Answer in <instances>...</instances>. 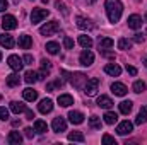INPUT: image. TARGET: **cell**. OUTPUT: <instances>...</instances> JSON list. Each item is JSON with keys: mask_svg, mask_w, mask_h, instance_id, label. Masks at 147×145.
<instances>
[{"mask_svg": "<svg viewBox=\"0 0 147 145\" xmlns=\"http://www.w3.org/2000/svg\"><path fill=\"white\" fill-rule=\"evenodd\" d=\"M22 62H24V65H33V56L31 55H24V58H22Z\"/></svg>", "mask_w": 147, "mask_h": 145, "instance_id": "b9f144b4", "label": "cell"}, {"mask_svg": "<svg viewBox=\"0 0 147 145\" xmlns=\"http://www.w3.org/2000/svg\"><path fill=\"white\" fill-rule=\"evenodd\" d=\"M105 9H106V14H108L110 22H118L120 21L121 12H123V3L120 0H106Z\"/></svg>", "mask_w": 147, "mask_h": 145, "instance_id": "6da1fadb", "label": "cell"}, {"mask_svg": "<svg viewBox=\"0 0 147 145\" xmlns=\"http://www.w3.org/2000/svg\"><path fill=\"white\" fill-rule=\"evenodd\" d=\"M63 46H65L67 50H72L74 48V39L72 38H69V36H65L63 38Z\"/></svg>", "mask_w": 147, "mask_h": 145, "instance_id": "ab89813d", "label": "cell"}, {"mask_svg": "<svg viewBox=\"0 0 147 145\" xmlns=\"http://www.w3.org/2000/svg\"><path fill=\"white\" fill-rule=\"evenodd\" d=\"M48 10L46 9H33V12H31V22L33 24H38V22H41L43 19H46L48 17Z\"/></svg>", "mask_w": 147, "mask_h": 145, "instance_id": "8992f818", "label": "cell"}, {"mask_svg": "<svg viewBox=\"0 0 147 145\" xmlns=\"http://www.w3.org/2000/svg\"><path fill=\"white\" fill-rule=\"evenodd\" d=\"M79 63H80L82 67H91V65L94 63V53H92L89 48H84V51H82L80 56H79Z\"/></svg>", "mask_w": 147, "mask_h": 145, "instance_id": "277c9868", "label": "cell"}, {"mask_svg": "<svg viewBox=\"0 0 147 145\" xmlns=\"http://www.w3.org/2000/svg\"><path fill=\"white\" fill-rule=\"evenodd\" d=\"M58 29H60L58 21H51V22H46L45 26H41V28H39V33H41L43 36H51V34H55Z\"/></svg>", "mask_w": 147, "mask_h": 145, "instance_id": "3957f363", "label": "cell"}, {"mask_svg": "<svg viewBox=\"0 0 147 145\" xmlns=\"http://www.w3.org/2000/svg\"><path fill=\"white\" fill-rule=\"evenodd\" d=\"M118 108H120V113L121 114H128L132 111V101H121L118 104Z\"/></svg>", "mask_w": 147, "mask_h": 145, "instance_id": "f1b7e54d", "label": "cell"}, {"mask_svg": "<svg viewBox=\"0 0 147 145\" xmlns=\"http://www.w3.org/2000/svg\"><path fill=\"white\" fill-rule=\"evenodd\" d=\"M99 89V80L98 79H87L86 85H84V92L86 96H96Z\"/></svg>", "mask_w": 147, "mask_h": 145, "instance_id": "5b68a950", "label": "cell"}, {"mask_svg": "<svg viewBox=\"0 0 147 145\" xmlns=\"http://www.w3.org/2000/svg\"><path fill=\"white\" fill-rule=\"evenodd\" d=\"M7 7H9L7 0H0V12H5V10H7Z\"/></svg>", "mask_w": 147, "mask_h": 145, "instance_id": "7bdbcfd3", "label": "cell"}, {"mask_svg": "<svg viewBox=\"0 0 147 145\" xmlns=\"http://www.w3.org/2000/svg\"><path fill=\"white\" fill-rule=\"evenodd\" d=\"M2 28H3L5 31L16 29V28H17V19H16L14 15H3V19H2Z\"/></svg>", "mask_w": 147, "mask_h": 145, "instance_id": "ba28073f", "label": "cell"}, {"mask_svg": "<svg viewBox=\"0 0 147 145\" xmlns=\"http://www.w3.org/2000/svg\"><path fill=\"white\" fill-rule=\"evenodd\" d=\"M69 140L70 142H84L86 138L80 132H72V133H69Z\"/></svg>", "mask_w": 147, "mask_h": 145, "instance_id": "d590c367", "label": "cell"}, {"mask_svg": "<svg viewBox=\"0 0 147 145\" xmlns=\"http://www.w3.org/2000/svg\"><path fill=\"white\" fill-rule=\"evenodd\" d=\"M75 21H77V26H79L80 29H92V28H94V24H92L89 19L82 17V15H77V17H75Z\"/></svg>", "mask_w": 147, "mask_h": 145, "instance_id": "5bb4252c", "label": "cell"}, {"mask_svg": "<svg viewBox=\"0 0 147 145\" xmlns=\"http://www.w3.org/2000/svg\"><path fill=\"white\" fill-rule=\"evenodd\" d=\"M134 41H135V43H142V41H144V34H135V36H134Z\"/></svg>", "mask_w": 147, "mask_h": 145, "instance_id": "7dc6e473", "label": "cell"}, {"mask_svg": "<svg viewBox=\"0 0 147 145\" xmlns=\"http://www.w3.org/2000/svg\"><path fill=\"white\" fill-rule=\"evenodd\" d=\"M58 50H60V44H58V43H55V41L46 43V51H48L50 55H57V53H58Z\"/></svg>", "mask_w": 147, "mask_h": 145, "instance_id": "4dcf8cb0", "label": "cell"}, {"mask_svg": "<svg viewBox=\"0 0 147 145\" xmlns=\"http://www.w3.org/2000/svg\"><path fill=\"white\" fill-rule=\"evenodd\" d=\"M0 60H2V51H0Z\"/></svg>", "mask_w": 147, "mask_h": 145, "instance_id": "f5cc1de1", "label": "cell"}, {"mask_svg": "<svg viewBox=\"0 0 147 145\" xmlns=\"http://www.w3.org/2000/svg\"><path fill=\"white\" fill-rule=\"evenodd\" d=\"M144 63H146V67H147V56H144Z\"/></svg>", "mask_w": 147, "mask_h": 145, "instance_id": "681fc988", "label": "cell"}, {"mask_svg": "<svg viewBox=\"0 0 147 145\" xmlns=\"http://www.w3.org/2000/svg\"><path fill=\"white\" fill-rule=\"evenodd\" d=\"M98 106L99 108H105V109H110L113 106V101H111V97H108V96H99L98 97Z\"/></svg>", "mask_w": 147, "mask_h": 145, "instance_id": "603a6c76", "label": "cell"}, {"mask_svg": "<svg viewBox=\"0 0 147 145\" xmlns=\"http://www.w3.org/2000/svg\"><path fill=\"white\" fill-rule=\"evenodd\" d=\"M38 109H39V113H43V114L51 113V109H53V101H51V99H43V101H39Z\"/></svg>", "mask_w": 147, "mask_h": 145, "instance_id": "4fadbf2b", "label": "cell"}, {"mask_svg": "<svg viewBox=\"0 0 147 145\" xmlns=\"http://www.w3.org/2000/svg\"><path fill=\"white\" fill-rule=\"evenodd\" d=\"M94 2H96V0H89V3H94Z\"/></svg>", "mask_w": 147, "mask_h": 145, "instance_id": "f907efd6", "label": "cell"}, {"mask_svg": "<svg viewBox=\"0 0 147 145\" xmlns=\"http://www.w3.org/2000/svg\"><path fill=\"white\" fill-rule=\"evenodd\" d=\"M127 72L130 73V75H137V68H135V67H130V65H127Z\"/></svg>", "mask_w": 147, "mask_h": 145, "instance_id": "f6af8a7d", "label": "cell"}, {"mask_svg": "<svg viewBox=\"0 0 147 145\" xmlns=\"http://www.w3.org/2000/svg\"><path fill=\"white\" fill-rule=\"evenodd\" d=\"M24 113H26V118H28V119H33V118H34V113H33L31 109L26 108V111H24Z\"/></svg>", "mask_w": 147, "mask_h": 145, "instance_id": "bcb514c9", "label": "cell"}, {"mask_svg": "<svg viewBox=\"0 0 147 145\" xmlns=\"http://www.w3.org/2000/svg\"><path fill=\"white\" fill-rule=\"evenodd\" d=\"M19 46H21L22 50H29V48L33 46V39H31V36H28V34L19 36Z\"/></svg>", "mask_w": 147, "mask_h": 145, "instance_id": "ac0fdd59", "label": "cell"}, {"mask_svg": "<svg viewBox=\"0 0 147 145\" xmlns=\"http://www.w3.org/2000/svg\"><path fill=\"white\" fill-rule=\"evenodd\" d=\"M103 144L105 145H116V140H115L111 135L106 133V135H103Z\"/></svg>", "mask_w": 147, "mask_h": 145, "instance_id": "f35d334b", "label": "cell"}, {"mask_svg": "<svg viewBox=\"0 0 147 145\" xmlns=\"http://www.w3.org/2000/svg\"><path fill=\"white\" fill-rule=\"evenodd\" d=\"M113 44H115V41L111 38H99V43H98L99 51L101 50H110V48H113Z\"/></svg>", "mask_w": 147, "mask_h": 145, "instance_id": "7402d4cb", "label": "cell"}, {"mask_svg": "<svg viewBox=\"0 0 147 145\" xmlns=\"http://www.w3.org/2000/svg\"><path fill=\"white\" fill-rule=\"evenodd\" d=\"M62 84H63V82H62L60 79H57L55 82H50V84H46V91H48V92H53L57 87H62Z\"/></svg>", "mask_w": 147, "mask_h": 145, "instance_id": "8d00e7d4", "label": "cell"}, {"mask_svg": "<svg viewBox=\"0 0 147 145\" xmlns=\"http://www.w3.org/2000/svg\"><path fill=\"white\" fill-rule=\"evenodd\" d=\"M9 108H10L12 113H16V114H21V113H24V111H26V106H24L22 103H17V101H12Z\"/></svg>", "mask_w": 147, "mask_h": 145, "instance_id": "cb8c5ba5", "label": "cell"}, {"mask_svg": "<svg viewBox=\"0 0 147 145\" xmlns=\"http://www.w3.org/2000/svg\"><path fill=\"white\" fill-rule=\"evenodd\" d=\"M24 80H26L28 84H34V82L39 80V75H38V72L29 70V72H26V75H24Z\"/></svg>", "mask_w": 147, "mask_h": 145, "instance_id": "83f0119b", "label": "cell"}, {"mask_svg": "<svg viewBox=\"0 0 147 145\" xmlns=\"http://www.w3.org/2000/svg\"><path fill=\"white\" fill-rule=\"evenodd\" d=\"M62 75L72 84L75 89H84V85H86V82H87V77H86V73H70L67 72V70H62Z\"/></svg>", "mask_w": 147, "mask_h": 145, "instance_id": "7a4b0ae2", "label": "cell"}, {"mask_svg": "<svg viewBox=\"0 0 147 145\" xmlns=\"http://www.w3.org/2000/svg\"><path fill=\"white\" fill-rule=\"evenodd\" d=\"M34 132H38V133H46L48 132V125L43 119H36L34 121Z\"/></svg>", "mask_w": 147, "mask_h": 145, "instance_id": "4316f807", "label": "cell"}, {"mask_svg": "<svg viewBox=\"0 0 147 145\" xmlns=\"http://www.w3.org/2000/svg\"><path fill=\"white\" fill-rule=\"evenodd\" d=\"M7 140H9L10 145H19L21 142H22V135H21L19 132H10L9 137H7Z\"/></svg>", "mask_w": 147, "mask_h": 145, "instance_id": "44dd1931", "label": "cell"}, {"mask_svg": "<svg viewBox=\"0 0 147 145\" xmlns=\"http://www.w3.org/2000/svg\"><path fill=\"white\" fill-rule=\"evenodd\" d=\"M22 96H24V99L29 101V103H33V101H36L38 99V92L34 91V89H31V87L24 89V91H22Z\"/></svg>", "mask_w": 147, "mask_h": 145, "instance_id": "ffe728a7", "label": "cell"}, {"mask_svg": "<svg viewBox=\"0 0 147 145\" xmlns=\"http://www.w3.org/2000/svg\"><path fill=\"white\" fill-rule=\"evenodd\" d=\"M130 46H132L130 39H127V38H120L118 39V48L120 50H130Z\"/></svg>", "mask_w": 147, "mask_h": 145, "instance_id": "836d02e7", "label": "cell"}, {"mask_svg": "<svg viewBox=\"0 0 147 145\" xmlns=\"http://www.w3.org/2000/svg\"><path fill=\"white\" fill-rule=\"evenodd\" d=\"M146 21H147V12H146Z\"/></svg>", "mask_w": 147, "mask_h": 145, "instance_id": "db71d44e", "label": "cell"}, {"mask_svg": "<svg viewBox=\"0 0 147 145\" xmlns=\"http://www.w3.org/2000/svg\"><path fill=\"white\" fill-rule=\"evenodd\" d=\"M58 104L62 108H69L70 104H74V97L70 94H62V96H58Z\"/></svg>", "mask_w": 147, "mask_h": 145, "instance_id": "e0dca14e", "label": "cell"}, {"mask_svg": "<svg viewBox=\"0 0 147 145\" xmlns=\"http://www.w3.org/2000/svg\"><path fill=\"white\" fill-rule=\"evenodd\" d=\"M105 72L111 75V77H118L120 73H121V68L118 67V65H115V63H108L106 67H105Z\"/></svg>", "mask_w": 147, "mask_h": 145, "instance_id": "d6986e66", "label": "cell"}, {"mask_svg": "<svg viewBox=\"0 0 147 145\" xmlns=\"http://www.w3.org/2000/svg\"><path fill=\"white\" fill-rule=\"evenodd\" d=\"M19 82H21L19 73H10V75H7V85H9V87H16V85H19Z\"/></svg>", "mask_w": 147, "mask_h": 145, "instance_id": "484cf974", "label": "cell"}, {"mask_svg": "<svg viewBox=\"0 0 147 145\" xmlns=\"http://www.w3.org/2000/svg\"><path fill=\"white\" fill-rule=\"evenodd\" d=\"M0 44L2 46H5L7 50H10V48H14V38L10 36V34H0Z\"/></svg>", "mask_w": 147, "mask_h": 145, "instance_id": "2e32d148", "label": "cell"}, {"mask_svg": "<svg viewBox=\"0 0 147 145\" xmlns=\"http://www.w3.org/2000/svg\"><path fill=\"white\" fill-rule=\"evenodd\" d=\"M7 63H9V67H10L12 70H16V72L22 70V67H24V62H22V58H19L17 55H10V56L7 58Z\"/></svg>", "mask_w": 147, "mask_h": 145, "instance_id": "52a82bcc", "label": "cell"}, {"mask_svg": "<svg viewBox=\"0 0 147 145\" xmlns=\"http://www.w3.org/2000/svg\"><path fill=\"white\" fill-rule=\"evenodd\" d=\"M89 125H91V128H94V130H101V118H99V116H91V118H89Z\"/></svg>", "mask_w": 147, "mask_h": 145, "instance_id": "d6a6232c", "label": "cell"}, {"mask_svg": "<svg viewBox=\"0 0 147 145\" xmlns=\"http://www.w3.org/2000/svg\"><path fill=\"white\" fill-rule=\"evenodd\" d=\"M79 44L82 48H91L92 46V39L89 36H86V34H82V36H79Z\"/></svg>", "mask_w": 147, "mask_h": 145, "instance_id": "1f68e13d", "label": "cell"}, {"mask_svg": "<svg viewBox=\"0 0 147 145\" xmlns=\"http://www.w3.org/2000/svg\"><path fill=\"white\" fill-rule=\"evenodd\" d=\"M103 118H105V123H108V125H115V123L118 121V114L113 113V111H108Z\"/></svg>", "mask_w": 147, "mask_h": 145, "instance_id": "f546056e", "label": "cell"}, {"mask_svg": "<svg viewBox=\"0 0 147 145\" xmlns=\"http://www.w3.org/2000/svg\"><path fill=\"white\" fill-rule=\"evenodd\" d=\"M132 89H134V92L140 94V92H144V91H146V82H142V80H135Z\"/></svg>", "mask_w": 147, "mask_h": 145, "instance_id": "e575fe53", "label": "cell"}, {"mask_svg": "<svg viewBox=\"0 0 147 145\" xmlns=\"http://www.w3.org/2000/svg\"><path fill=\"white\" fill-rule=\"evenodd\" d=\"M51 128H53V132L62 133V132H65V130H67V121H65L62 116L53 118V121H51Z\"/></svg>", "mask_w": 147, "mask_h": 145, "instance_id": "9c48e42d", "label": "cell"}, {"mask_svg": "<svg viewBox=\"0 0 147 145\" xmlns=\"http://www.w3.org/2000/svg\"><path fill=\"white\" fill-rule=\"evenodd\" d=\"M111 92L115 94V96H125L127 92H128V89H127V85L125 84H121V82H113L111 84Z\"/></svg>", "mask_w": 147, "mask_h": 145, "instance_id": "30bf717a", "label": "cell"}, {"mask_svg": "<svg viewBox=\"0 0 147 145\" xmlns=\"http://www.w3.org/2000/svg\"><path fill=\"white\" fill-rule=\"evenodd\" d=\"M55 7H57L58 10H62V14H63V15H69V10H67V7H65V3H63V2H60V0H58V2H55Z\"/></svg>", "mask_w": 147, "mask_h": 145, "instance_id": "74e56055", "label": "cell"}, {"mask_svg": "<svg viewBox=\"0 0 147 145\" xmlns=\"http://www.w3.org/2000/svg\"><path fill=\"white\" fill-rule=\"evenodd\" d=\"M0 119H9V109H5V108H0Z\"/></svg>", "mask_w": 147, "mask_h": 145, "instance_id": "60d3db41", "label": "cell"}, {"mask_svg": "<svg viewBox=\"0 0 147 145\" xmlns=\"http://www.w3.org/2000/svg\"><path fill=\"white\" fill-rule=\"evenodd\" d=\"M147 121V106L140 109V113L137 114V118H135V125H144Z\"/></svg>", "mask_w": 147, "mask_h": 145, "instance_id": "d4e9b609", "label": "cell"}, {"mask_svg": "<svg viewBox=\"0 0 147 145\" xmlns=\"http://www.w3.org/2000/svg\"><path fill=\"white\" fill-rule=\"evenodd\" d=\"M132 130H134V123H130V121H121L116 126L118 135H128V133H132Z\"/></svg>", "mask_w": 147, "mask_h": 145, "instance_id": "8fae6325", "label": "cell"}, {"mask_svg": "<svg viewBox=\"0 0 147 145\" xmlns=\"http://www.w3.org/2000/svg\"><path fill=\"white\" fill-rule=\"evenodd\" d=\"M127 22H128V28H130V29H139V28H142V17L137 15V14H132Z\"/></svg>", "mask_w": 147, "mask_h": 145, "instance_id": "7c38bea8", "label": "cell"}, {"mask_svg": "<svg viewBox=\"0 0 147 145\" xmlns=\"http://www.w3.org/2000/svg\"><path fill=\"white\" fill-rule=\"evenodd\" d=\"M24 132H26V138H33V137H34V132H33V128H26Z\"/></svg>", "mask_w": 147, "mask_h": 145, "instance_id": "ee69618b", "label": "cell"}, {"mask_svg": "<svg viewBox=\"0 0 147 145\" xmlns=\"http://www.w3.org/2000/svg\"><path fill=\"white\" fill-rule=\"evenodd\" d=\"M69 119H70L72 125H80L84 121V114L80 111H70L69 113Z\"/></svg>", "mask_w": 147, "mask_h": 145, "instance_id": "9a60e30c", "label": "cell"}, {"mask_svg": "<svg viewBox=\"0 0 147 145\" xmlns=\"http://www.w3.org/2000/svg\"><path fill=\"white\" fill-rule=\"evenodd\" d=\"M21 125V119H12V126H19Z\"/></svg>", "mask_w": 147, "mask_h": 145, "instance_id": "c3c4849f", "label": "cell"}, {"mask_svg": "<svg viewBox=\"0 0 147 145\" xmlns=\"http://www.w3.org/2000/svg\"><path fill=\"white\" fill-rule=\"evenodd\" d=\"M12 2H14V3H19V0H12Z\"/></svg>", "mask_w": 147, "mask_h": 145, "instance_id": "816d5d0a", "label": "cell"}]
</instances>
